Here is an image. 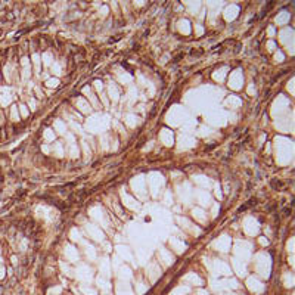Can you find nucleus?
Segmentation results:
<instances>
[{
    "label": "nucleus",
    "mask_w": 295,
    "mask_h": 295,
    "mask_svg": "<svg viewBox=\"0 0 295 295\" xmlns=\"http://www.w3.org/2000/svg\"><path fill=\"white\" fill-rule=\"evenodd\" d=\"M2 292H3V286H0V294H2Z\"/></svg>",
    "instance_id": "1"
},
{
    "label": "nucleus",
    "mask_w": 295,
    "mask_h": 295,
    "mask_svg": "<svg viewBox=\"0 0 295 295\" xmlns=\"http://www.w3.org/2000/svg\"><path fill=\"white\" fill-rule=\"evenodd\" d=\"M0 34H2V30H0Z\"/></svg>",
    "instance_id": "2"
}]
</instances>
